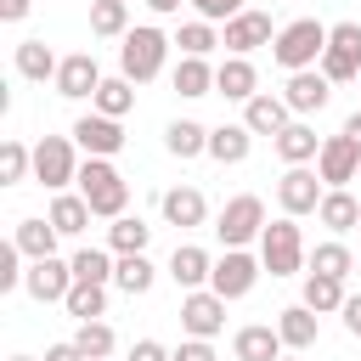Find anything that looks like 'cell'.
Segmentation results:
<instances>
[{"mask_svg":"<svg viewBox=\"0 0 361 361\" xmlns=\"http://www.w3.org/2000/svg\"><path fill=\"white\" fill-rule=\"evenodd\" d=\"M322 51H327V23H316V17H293V23H282L276 39H271V62L288 68V73L316 68Z\"/></svg>","mask_w":361,"mask_h":361,"instance_id":"1","label":"cell"},{"mask_svg":"<svg viewBox=\"0 0 361 361\" xmlns=\"http://www.w3.org/2000/svg\"><path fill=\"white\" fill-rule=\"evenodd\" d=\"M79 197L90 203V214L118 220L124 203H130V180L113 169V158H85V164H79Z\"/></svg>","mask_w":361,"mask_h":361,"instance_id":"2","label":"cell"},{"mask_svg":"<svg viewBox=\"0 0 361 361\" xmlns=\"http://www.w3.org/2000/svg\"><path fill=\"white\" fill-rule=\"evenodd\" d=\"M169 45H175V39H169L164 28H152V23L130 28V34H124V45H118V73H124V79H135V85L158 79V73H164Z\"/></svg>","mask_w":361,"mask_h":361,"instance_id":"3","label":"cell"},{"mask_svg":"<svg viewBox=\"0 0 361 361\" xmlns=\"http://www.w3.org/2000/svg\"><path fill=\"white\" fill-rule=\"evenodd\" d=\"M259 259H265V271L271 276H293V271H305V237H299V220L293 214H282V220H265V231H259Z\"/></svg>","mask_w":361,"mask_h":361,"instance_id":"4","label":"cell"},{"mask_svg":"<svg viewBox=\"0 0 361 361\" xmlns=\"http://www.w3.org/2000/svg\"><path fill=\"white\" fill-rule=\"evenodd\" d=\"M34 180L45 192H68V180H79V141L73 135H39L34 141Z\"/></svg>","mask_w":361,"mask_h":361,"instance_id":"5","label":"cell"},{"mask_svg":"<svg viewBox=\"0 0 361 361\" xmlns=\"http://www.w3.org/2000/svg\"><path fill=\"white\" fill-rule=\"evenodd\" d=\"M259 231H265V203H259L254 192H237V197L214 214V237H220L226 248H248V243H259Z\"/></svg>","mask_w":361,"mask_h":361,"instance_id":"6","label":"cell"},{"mask_svg":"<svg viewBox=\"0 0 361 361\" xmlns=\"http://www.w3.org/2000/svg\"><path fill=\"white\" fill-rule=\"evenodd\" d=\"M316 68H322L333 85L361 79V23H333V28H327V51H322Z\"/></svg>","mask_w":361,"mask_h":361,"instance_id":"7","label":"cell"},{"mask_svg":"<svg viewBox=\"0 0 361 361\" xmlns=\"http://www.w3.org/2000/svg\"><path fill=\"white\" fill-rule=\"evenodd\" d=\"M322 197H327V180H322L316 169H305V164H288V169H282V180H276V203H282V214L305 220V214L322 209Z\"/></svg>","mask_w":361,"mask_h":361,"instance_id":"8","label":"cell"},{"mask_svg":"<svg viewBox=\"0 0 361 361\" xmlns=\"http://www.w3.org/2000/svg\"><path fill=\"white\" fill-rule=\"evenodd\" d=\"M259 271H265V259H254L248 248H226V254L214 259V271H209V288H214L220 299H248L254 282H259Z\"/></svg>","mask_w":361,"mask_h":361,"instance_id":"9","label":"cell"},{"mask_svg":"<svg viewBox=\"0 0 361 361\" xmlns=\"http://www.w3.org/2000/svg\"><path fill=\"white\" fill-rule=\"evenodd\" d=\"M73 288V259H28V276H23V293L39 299V305H62Z\"/></svg>","mask_w":361,"mask_h":361,"instance_id":"10","label":"cell"},{"mask_svg":"<svg viewBox=\"0 0 361 361\" xmlns=\"http://www.w3.org/2000/svg\"><path fill=\"white\" fill-rule=\"evenodd\" d=\"M316 175L327 180V186H350L355 175H361V141L355 135H327L322 141V152H316Z\"/></svg>","mask_w":361,"mask_h":361,"instance_id":"11","label":"cell"},{"mask_svg":"<svg viewBox=\"0 0 361 361\" xmlns=\"http://www.w3.org/2000/svg\"><path fill=\"white\" fill-rule=\"evenodd\" d=\"M180 327H186V338H214L226 327V299L214 288H192L180 299Z\"/></svg>","mask_w":361,"mask_h":361,"instance_id":"12","label":"cell"},{"mask_svg":"<svg viewBox=\"0 0 361 361\" xmlns=\"http://www.w3.org/2000/svg\"><path fill=\"white\" fill-rule=\"evenodd\" d=\"M276 39V28H271V11H237V17H226V34H220V45L231 51V56H248V51H259V45H271Z\"/></svg>","mask_w":361,"mask_h":361,"instance_id":"13","label":"cell"},{"mask_svg":"<svg viewBox=\"0 0 361 361\" xmlns=\"http://www.w3.org/2000/svg\"><path fill=\"white\" fill-rule=\"evenodd\" d=\"M73 141L85 158H113V152H124V124L107 113H85V118H73Z\"/></svg>","mask_w":361,"mask_h":361,"instance_id":"14","label":"cell"},{"mask_svg":"<svg viewBox=\"0 0 361 361\" xmlns=\"http://www.w3.org/2000/svg\"><path fill=\"white\" fill-rule=\"evenodd\" d=\"M282 96H288L293 118H305V113H322V107H327V96H333V79H327L322 68H299V73H288Z\"/></svg>","mask_w":361,"mask_h":361,"instance_id":"15","label":"cell"},{"mask_svg":"<svg viewBox=\"0 0 361 361\" xmlns=\"http://www.w3.org/2000/svg\"><path fill=\"white\" fill-rule=\"evenodd\" d=\"M56 96H68V102H85V96H96V85H102V68H96V56L90 51H73V56H62V68H56Z\"/></svg>","mask_w":361,"mask_h":361,"instance_id":"16","label":"cell"},{"mask_svg":"<svg viewBox=\"0 0 361 361\" xmlns=\"http://www.w3.org/2000/svg\"><path fill=\"white\" fill-rule=\"evenodd\" d=\"M243 124H248L254 135H282V130L293 124V107H288V96L259 90V96H248V102H243Z\"/></svg>","mask_w":361,"mask_h":361,"instance_id":"17","label":"cell"},{"mask_svg":"<svg viewBox=\"0 0 361 361\" xmlns=\"http://www.w3.org/2000/svg\"><path fill=\"white\" fill-rule=\"evenodd\" d=\"M288 344H282V333H276V322L265 327V322H248V327H237V338H231V355L237 361H276Z\"/></svg>","mask_w":361,"mask_h":361,"instance_id":"18","label":"cell"},{"mask_svg":"<svg viewBox=\"0 0 361 361\" xmlns=\"http://www.w3.org/2000/svg\"><path fill=\"white\" fill-rule=\"evenodd\" d=\"M214 96H226V102H248V96H259V73H254V62H248V56H226V62L214 68Z\"/></svg>","mask_w":361,"mask_h":361,"instance_id":"19","label":"cell"},{"mask_svg":"<svg viewBox=\"0 0 361 361\" xmlns=\"http://www.w3.org/2000/svg\"><path fill=\"white\" fill-rule=\"evenodd\" d=\"M158 209H164V220H169V226H180V231H192V226H203V220H209V203H203V192H197V186H169V192L158 197Z\"/></svg>","mask_w":361,"mask_h":361,"instance_id":"20","label":"cell"},{"mask_svg":"<svg viewBox=\"0 0 361 361\" xmlns=\"http://www.w3.org/2000/svg\"><path fill=\"white\" fill-rule=\"evenodd\" d=\"M209 271H214V259H209V248H197V243H175V254H169V276L192 293V288H203L209 282Z\"/></svg>","mask_w":361,"mask_h":361,"instance_id":"21","label":"cell"},{"mask_svg":"<svg viewBox=\"0 0 361 361\" xmlns=\"http://www.w3.org/2000/svg\"><path fill=\"white\" fill-rule=\"evenodd\" d=\"M254 152V130L248 124H214L209 130V158L214 164H243Z\"/></svg>","mask_w":361,"mask_h":361,"instance_id":"22","label":"cell"},{"mask_svg":"<svg viewBox=\"0 0 361 361\" xmlns=\"http://www.w3.org/2000/svg\"><path fill=\"white\" fill-rule=\"evenodd\" d=\"M56 237H62V231H56L51 220H39V214H28V220L11 226V243H17L28 259H51V254H56Z\"/></svg>","mask_w":361,"mask_h":361,"instance_id":"23","label":"cell"},{"mask_svg":"<svg viewBox=\"0 0 361 361\" xmlns=\"http://www.w3.org/2000/svg\"><path fill=\"white\" fill-rule=\"evenodd\" d=\"M316 322H322V316H316L305 299L288 305V310H276V333H282L288 350H310V344H316Z\"/></svg>","mask_w":361,"mask_h":361,"instance_id":"24","label":"cell"},{"mask_svg":"<svg viewBox=\"0 0 361 361\" xmlns=\"http://www.w3.org/2000/svg\"><path fill=\"white\" fill-rule=\"evenodd\" d=\"M169 85H175L186 102L214 96V68H209V56H180V62H175V73H169Z\"/></svg>","mask_w":361,"mask_h":361,"instance_id":"25","label":"cell"},{"mask_svg":"<svg viewBox=\"0 0 361 361\" xmlns=\"http://www.w3.org/2000/svg\"><path fill=\"white\" fill-rule=\"evenodd\" d=\"M271 147H276V158H282V164H310V158L322 152V141H316V130H310L305 118H293L282 135H271Z\"/></svg>","mask_w":361,"mask_h":361,"instance_id":"26","label":"cell"},{"mask_svg":"<svg viewBox=\"0 0 361 361\" xmlns=\"http://www.w3.org/2000/svg\"><path fill=\"white\" fill-rule=\"evenodd\" d=\"M344 276H327V271H305V305L316 310V316H333V310H344Z\"/></svg>","mask_w":361,"mask_h":361,"instance_id":"27","label":"cell"},{"mask_svg":"<svg viewBox=\"0 0 361 361\" xmlns=\"http://www.w3.org/2000/svg\"><path fill=\"white\" fill-rule=\"evenodd\" d=\"M316 220H322L327 231H338V237H344V231H355V226H361V203H355L344 186H327V197H322Z\"/></svg>","mask_w":361,"mask_h":361,"instance_id":"28","label":"cell"},{"mask_svg":"<svg viewBox=\"0 0 361 361\" xmlns=\"http://www.w3.org/2000/svg\"><path fill=\"white\" fill-rule=\"evenodd\" d=\"M56 68H62V56H56L45 39H23V45H17V73H23V79L45 85V79H56Z\"/></svg>","mask_w":361,"mask_h":361,"instance_id":"29","label":"cell"},{"mask_svg":"<svg viewBox=\"0 0 361 361\" xmlns=\"http://www.w3.org/2000/svg\"><path fill=\"white\" fill-rule=\"evenodd\" d=\"M164 147H169V158H197V152H209V130L197 124V118H175L169 130H164Z\"/></svg>","mask_w":361,"mask_h":361,"instance_id":"30","label":"cell"},{"mask_svg":"<svg viewBox=\"0 0 361 361\" xmlns=\"http://www.w3.org/2000/svg\"><path fill=\"white\" fill-rule=\"evenodd\" d=\"M45 220H51V226H56L62 237H79V231L90 226V203H85L79 192H56V197H51V214H45Z\"/></svg>","mask_w":361,"mask_h":361,"instance_id":"31","label":"cell"},{"mask_svg":"<svg viewBox=\"0 0 361 361\" xmlns=\"http://www.w3.org/2000/svg\"><path fill=\"white\" fill-rule=\"evenodd\" d=\"M147 243H152V226H147L141 214H118V220L107 226V248H113V254H147Z\"/></svg>","mask_w":361,"mask_h":361,"instance_id":"32","label":"cell"},{"mask_svg":"<svg viewBox=\"0 0 361 361\" xmlns=\"http://www.w3.org/2000/svg\"><path fill=\"white\" fill-rule=\"evenodd\" d=\"M152 282H158V265H152L147 254H118V271H113V288H118V293L135 299V293H147Z\"/></svg>","mask_w":361,"mask_h":361,"instance_id":"33","label":"cell"},{"mask_svg":"<svg viewBox=\"0 0 361 361\" xmlns=\"http://www.w3.org/2000/svg\"><path fill=\"white\" fill-rule=\"evenodd\" d=\"M90 107L107 113V118H124V113L135 107V79H124V73H118V79H102L96 96H90Z\"/></svg>","mask_w":361,"mask_h":361,"instance_id":"34","label":"cell"},{"mask_svg":"<svg viewBox=\"0 0 361 361\" xmlns=\"http://www.w3.org/2000/svg\"><path fill=\"white\" fill-rule=\"evenodd\" d=\"M62 305L73 322H96V316H107V282H73Z\"/></svg>","mask_w":361,"mask_h":361,"instance_id":"35","label":"cell"},{"mask_svg":"<svg viewBox=\"0 0 361 361\" xmlns=\"http://www.w3.org/2000/svg\"><path fill=\"white\" fill-rule=\"evenodd\" d=\"M90 34L124 39L130 34V0H90Z\"/></svg>","mask_w":361,"mask_h":361,"instance_id":"36","label":"cell"},{"mask_svg":"<svg viewBox=\"0 0 361 361\" xmlns=\"http://www.w3.org/2000/svg\"><path fill=\"white\" fill-rule=\"evenodd\" d=\"M175 45H180V56H209V51L220 45V34H214V23H209V17H192V23H180Z\"/></svg>","mask_w":361,"mask_h":361,"instance_id":"37","label":"cell"},{"mask_svg":"<svg viewBox=\"0 0 361 361\" xmlns=\"http://www.w3.org/2000/svg\"><path fill=\"white\" fill-rule=\"evenodd\" d=\"M113 271H118V259L107 248H79L73 254V282H113Z\"/></svg>","mask_w":361,"mask_h":361,"instance_id":"38","label":"cell"},{"mask_svg":"<svg viewBox=\"0 0 361 361\" xmlns=\"http://www.w3.org/2000/svg\"><path fill=\"white\" fill-rule=\"evenodd\" d=\"M73 344H79V350H85L90 361H102V355H113V350H118V333H113V327H107V322L96 316V322H79Z\"/></svg>","mask_w":361,"mask_h":361,"instance_id":"39","label":"cell"},{"mask_svg":"<svg viewBox=\"0 0 361 361\" xmlns=\"http://www.w3.org/2000/svg\"><path fill=\"white\" fill-rule=\"evenodd\" d=\"M28 175H34V147L6 141V147H0V180H6V186H17V180H28Z\"/></svg>","mask_w":361,"mask_h":361,"instance_id":"40","label":"cell"},{"mask_svg":"<svg viewBox=\"0 0 361 361\" xmlns=\"http://www.w3.org/2000/svg\"><path fill=\"white\" fill-rule=\"evenodd\" d=\"M310 271H327V276H350L355 271V254L344 243H316L310 248Z\"/></svg>","mask_w":361,"mask_h":361,"instance_id":"41","label":"cell"},{"mask_svg":"<svg viewBox=\"0 0 361 361\" xmlns=\"http://www.w3.org/2000/svg\"><path fill=\"white\" fill-rule=\"evenodd\" d=\"M23 259H28V254H23V248L6 237V243H0V293L23 288V276H28V271H23Z\"/></svg>","mask_w":361,"mask_h":361,"instance_id":"42","label":"cell"},{"mask_svg":"<svg viewBox=\"0 0 361 361\" xmlns=\"http://www.w3.org/2000/svg\"><path fill=\"white\" fill-rule=\"evenodd\" d=\"M186 6H197V17H209V23H226V17L248 11V0H186Z\"/></svg>","mask_w":361,"mask_h":361,"instance_id":"43","label":"cell"},{"mask_svg":"<svg viewBox=\"0 0 361 361\" xmlns=\"http://www.w3.org/2000/svg\"><path fill=\"white\" fill-rule=\"evenodd\" d=\"M175 361H220V355H214V338H180Z\"/></svg>","mask_w":361,"mask_h":361,"instance_id":"44","label":"cell"},{"mask_svg":"<svg viewBox=\"0 0 361 361\" xmlns=\"http://www.w3.org/2000/svg\"><path fill=\"white\" fill-rule=\"evenodd\" d=\"M124 361H175V350H164V344H158V338H135V344H130V355H124Z\"/></svg>","mask_w":361,"mask_h":361,"instance_id":"45","label":"cell"},{"mask_svg":"<svg viewBox=\"0 0 361 361\" xmlns=\"http://www.w3.org/2000/svg\"><path fill=\"white\" fill-rule=\"evenodd\" d=\"M338 316H344V333H350V338H361V293H350Z\"/></svg>","mask_w":361,"mask_h":361,"instance_id":"46","label":"cell"},{"mask_svg":"<svg viewBox=\"0 0 361 361\" xmlns=\"http://www.w3.org/2000/svg\"><path fill=\"white\" fill-rule=\"evenodd\" d=\"M45 361H90V355H85L73 338H62V344H51V350H45Z\"/></svg>","mask_w":361,"mask_h":361,"instance_id":"47","label":"cell"},{"mask_svg":"<svg viewBox=\"0 0 361 361\" xmlns=\"http://www.w3.org/2000/svg\"><path fill=\"white\" fill-rule=\"evenodd\" d=\"M34 11V0H0V23H23Z\"/></svg>","mask_w":361,"mask_h":361,"instance_id":"48","label":"cell"},{"mask_svg":"<svg viewBox=\"0 0 361 361\" xmlns=\"http://www.w3.org/2000/svg\"><path fill=\"white\" fill-rule=\"evenodd\" d=\"M147 6H152L158 17H175V11H180V0H147Z\"/></svg>","mask_w":361,"mask_h":361,"instance_id":"49","label":"cell"},{"mask_svg":"<svg viewBox=\"0 0 361 361\" xmlns=\"http://www.w3.org/2000/svg\"><path fill=\"white\" fill-rule=\"evenodd\" d=\"M344 135H355V141H361V107H355V113L344 118Z\"/></svg>","mask_w":361,"mask_h":361,"instance_id":"50","label":"cell"},{"mask_svg":"<svg viewBox=\"0 0 361 361\" xmlns=\"http://www.w3.org/2000/svg\"><path fill=\"white\" fill-rule=\"evenodd\" d=\"M11 361H34V355H11Z\"/></svg>","mask_w":361,"mask_h":361,"instance_id":"51","label":"cell"},{"mask_svg":"<svg viewBox=\"0 0 361 361\" xmlns=\"http://www.w3.org/2000/svg\"><path fill=\"white\" fill-rule=\"evenodd\" d=\"M276 361H299V355H276Z\"/></svg>","mask_w":361,"mask_h":361,"instance_id":"52","label":"cell"},{"mask_svg":"<svg viewBox=\"0 0 361 361\" xmlns=\"http://www.w3.org/2000/svg\"><path fill=\"white\" fill-rule=\"evenodd\" d=\"M102 361H113V355H102Z\"/></svg>","mask_w":361,"mask_h":361,"instance_id":"53","label":"cell"},{"mask_svg":"<svg viewBox=\"0 0 361 361\" xmlns=\"http://www.w3.org/2000/svg\"><path fill=\"white\" fill-rule=\"evenodd\" d=\"M355 231H361V226H355Z\"/></svg>","mask_w":361,"mask_h":361,"instance_id":"54","label":"cell"}]
</instances>
